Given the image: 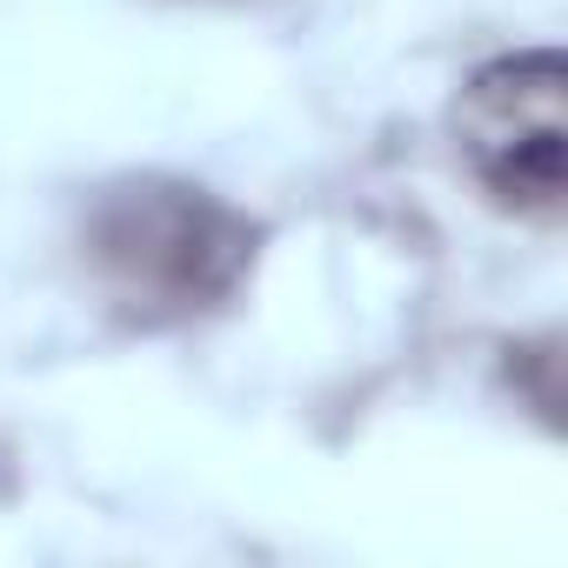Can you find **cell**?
I'll return each instance as SVG.
<instances>
[{
    "label": "cell",
    "instance_id": "obj_1",
    "mask_svg": "<svg viewBox=\"0 0 568 568\" xmlns=\"http://www.w3.org/2000/svg\"><path fill=\"white\" fill-rule=\"evenodd\" d=\"M88 261L101 274L108 302H121L134 322H187L207 315L241 288L254 261V227L214 201L207 187L134 174L114 181L88 214Z\"/></svg>",
    "mask_w": 568,
    "mask_h": 568
},
{
    "label": "cell",
    "instance_id": "obj_2",
    "mask_svg": "<svg viewBox=\"0 0 568 568\" xmlns=\"http://www.w3.org/2000/svg\"><path fill=\"white\" fill-rule=\"evenodd\" d=\"M561 54L555 48H521L468 74L455 94V154L468 161L475 187L528 221L561 214L568 187V121H561Z\"/></svg>",
    "mask_w": 568,
    "mask_h": 568
}]
</instances>
